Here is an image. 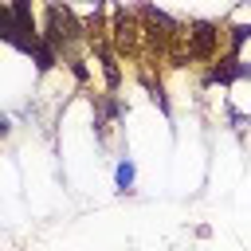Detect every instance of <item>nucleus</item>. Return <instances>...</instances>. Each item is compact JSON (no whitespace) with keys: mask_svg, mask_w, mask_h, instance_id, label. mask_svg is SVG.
I'll list each match as a JSON object with an SVG mask.
<instances>
[{"mask_svg":"<svg viewBox=\"0 0 251 251\" xmlns=\"http://www.w3.org/2000/svg\"><path fill=\"white\" fill-rule=\"evenodd\" d=\"M78 39V24L71 20L67 8H51V20H47V43L51 47H71Z\"/></svg>","mask_w":251,"mask_h":251,"instance_id":"1","label":"nucleus"},{"mask_svg":"<svg viewBox=\"0 0 251 251\" xmlns=\"http://www.w3.org/2000/svg\"><path fill=\"white\" fill-rule=\"evenodd\" d=\"M216 39H220V31H216L212 24H196V27L188 31V55L208 59V55H212V47H216Z\"/></svg>","mask_w":251,"mask_h":251,"instance_id":"2","label":"nucleus"},{"mask_svg":"<svg viewBox=\"0 0 251 251\" xmlns=\"http://www.w3.org/2000/svg\"><path fill=\"white\" fill-rule=\"evenodd\" d=\"M114 39H118L126 51H129V47H133V39H137V31H133V20H129L126 12H118V16H114Z\"/></svg>","mask_w":251,"mask_h":251,"instance_id":"3","label":"nucleus"},{"mask_svg":"<svg viewBox=\"0 0 251 251\" xmlns=\"http://www.w3.org/2000/svg\"><path fill=\"white\" fill-rule=\"evenodd\" d=\"M31 55H35L39 71H51V67H55V51H51V43H39V47H35Z\"/></svg>","mask_w":251,"mask_h":251,"instance_id":"4","label":"nucleus"},{"mask_svg":"<svg viewBox=\"0 0 251 251\" xmlns=\"http://www.w3.org/2000/svg\"><path fill=\"white\" fill-rule=\"evenodd\" d=\"M0 39H16V20H12V8H0Z\"/></svg>","mask_w":251,"mask_h":251,"instance_id":"5","label":"nucleus"},{"mask_svg":"<svg viewBox=\"0 0 251 251\" xmlns=\"http://www.w3.org/2000/svg\"><path fill=\"white\" fill-rule=\"evenodd\" d=\"M129 184H133V161H122V165H118V188L126 192Z\"/></svg>","mask_w":251,"mask_h":251,"instance_id":"6","label":"nucleus"},{"mask_svg":"<svg viewBox=\"0 0 251 251\" xmlns=\"http://www.w3.org/2000/svg\"><path fill=\"white\" fill-rule=\"evenodd\" d=\"M247 35H251V27H235V31H231V47H239Z\"/></svg>","mask_w":251,"mask_h":251,"instance_id":"7","label":"nucleus"},{"mask_svg":"<svg viewBox=\"0 0 251 251\" xmlns=\"http://www.w3.org/2000/svg\"><path fill=\"white\" fill-rule=\"evenodd\" d=\"M4 133H8V118H0V137H4Z\"/></svg>","mask_w":251,"mask_h":251,"instance_id":"8","label":"nucleus"}]
</instances>
